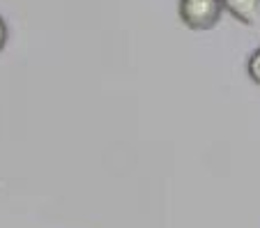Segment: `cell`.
I'll use <instances>...</instances> for the list:
<instances>
[{"mask_svg": "<svg viewBox=\"0 0 260 228\" xmlns=\"http://www.w3.org/2000/svg\"><path fill=\"white\" fill-rule=\"evenodd\" d=\"M223 12L237 19L244 25L260 23V0H221Z\"/></svg>", "mask_w": 260, "mask_h": 228, "instance_id": "obj_2", "label": "cell"}, {"mask_svg": "<svg viewBox=\"0 0 260 228\" xmlns=\"http://www.w3.org/2000/svg\"><path fill=\"white\" fill-rule=\"evenodd\" d=\"M180 21L191 30H210L221 21V0H177Z\"/></svg>", "mask_w": 260, "mask_h": 228, "instance_id": "obj_1", "label": "cell"}, {"mask_svg": "<svg viewBox=\"0 0 260 228\" xmlns=\"http://www.w3.org/2000/svg\"><path fill=\"white\" fill-rule=\"evenodd\" d=\"M7 40H10V28H7L5 19L0 16V51L7 46Z\"/></svg>", "mask_w": 260, "mask_h": 228, "instance_id": "obj_4", "label": "cell"}, {"mask_svg": "<svg viewBox=\"0 0 260 228\" xmlns=\"http://www.w3.org/2000/svg\"><path fill=\"white\" fill-rule=\"evenodd\" d=\"M246 72H249L251 79L260 85V49H255L253 53L249 55V60H246Z\"/></svg>", "mask_w": 260, "mask_h": 228, "instance_id": "obj_3", "label": "cell"}]
</instances>
